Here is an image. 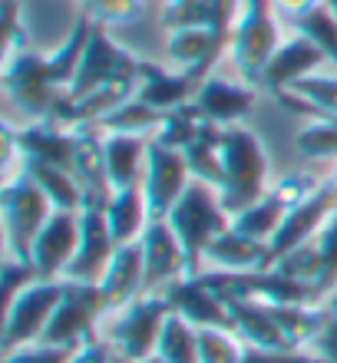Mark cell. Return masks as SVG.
I'll list each match as a JSON object with an SVG mask.
<instances>
[{
	"label": "cell",
	"mask_w": 337,
	"mask_h": 363,
	"mask_svg": "<svg viewBox=\"0 0 337 363\" xmlns=\"http://www.w3.org/2000/svg\"><path fill=\"white\" fill-rule=\"evenodd\" d=\"M79 248V211H53L33 241L30 264L43 281H63L70 261Z\"/></svg>",
	"instance_id": "cell-15"
},
{
	"label": "cell",
	"mask_w": 337,
	"mask_h": 363,
	"mask_svg": "<svg viewBox=\"0 0 337 363\" xmlns=\"http://www.w3.org/2000/svg\"><path fill=\"white\" fill-rule=\"evenodd\" d=\"M275 99L288 113L304 116V119H318V116L337 119V77H308L294 89L275 96Z\"/></svg>",
	"instance_id": "cell-26"
},
{
	"label": "cell",
	"mask_w": 337,
	"mask_h": 363,
	"mask_svg": "<svg viewBox=\"0 0 337 363\" xmlns=\"http://www.w3.org/2000/svg\"><path fill=\"white\" fill-rule=\"evenodd\" d=\"M106 304L99 294V284H79V281H63V297L50 317L47 330L40 344L53 347H79L96 337L99 317H106Z\"/></svg>",
	"instance_id": "cell-8"
},
{
	"label": "cell",
	"mask_w": 337,
	"mask_h": 363,
	"mask_svg": "<svg viewBox=\"0 0 337 363\" xmlns=\"http://www.w3.org/2000/svg\"><path fill=\"white\" fill-rule=\"evenodd\" d=\"M205 125H209V119H205L192 103H185V106L169 109V113L162 116V125H159V133H155L153 139L155 143H162V145H169V149L185 152V145H192L195 139L202 135Z\"/></svg>",
	"instance_id": "cell-31"
},
{
	"label": "cell",
	"mask_w": 337,
	"mask_h": 363,
	"mask_svg": "<svg viewBox=\"0 0 337 363\" xmlns=\"http://www.w3.org/2000/svg\"><path fill=\"white\" fill-rule=\"evenodd\" d=\"M321 63H328L324 53L318 50V43H311L304 33H294V37L281 40V47L275 50V57L268 60V67L261 69L258 83L268 89L271 96H281L294 89L301 79L314 77V69Z\"/></svg>",
	"instance_id": "cell-16"
},
{
	"label": "cell",
	"mask_w": 337,
	"mask_h": 363,
	"mask_svg": "<svg viewBox=\"0 0 337 363\" xmlns=\"http://www.w3.org/2000/svg\"><path fill=\"white\" fill-rule=\"evenodd\" d=\"M222 129H225V125L209 123L202 129V135H199L192 145H185V162H189V172H192V179L205 182V185H212V189H222V182H225Z\"/></svg>",
	"instance_id": "cell-28"
},
{
	"label": "cell",
	"mask_w": 337,
	"mask_h": 363,
	"mask_svg": "<svg viewBox=\"0 0 337 363\" xmlns=\"http://www.w3.org/2000/svg\"><path fill=\"white\" fill-rule=\"evenodd\" d=\"M77 139H79V133L73 125H63L57 119H30L23 129H17L20 162L33 159V162H50V165H60V169L73 172Z\"/></svg>",
	"instance_id": "cell-18"
},
{
	"label": "cell",
	"mask_w": 337,
	"mask_h": 363,
	"mask_svg": "<svg viewBox=\"0 0 337 363\" xmlns=\"http://www.w3.org/2000/svg\"><path fill=\"white\" fill-rule=\"evenodd\" d=\"M334 211H337V195L331 191L328 182L321 179L318 189L311 191V195H304L298 205H291V211L284 215L278 235H275V238H271V245H268V248H271V261L284 258L288 251H294V248H301V245L314 241V235L328 225Z\"/></svg>",
	"instance_id": "cell-12"
},
{
	"label": "cell",
	"mask_w": 337,
	"mask_h": 363,
	"mask_svg": "<svg viewBox=\"0 0 337 363\" xmlns=\"http://www.w3.org/2000/svg\"><path fill=\"white\" fill-rule=\"evenodd\" d=\"M79 13H87L96 27L109 23H129L143 13V0H77Z\"/></svg>",
	"instance_id": "cell-36"
},
{
	"label": "cell",
	"mask_w": 337,
	"mask_h": 363,
	"mask_svg": "<svg viewBox=\"0 0 337 363\" xmlns=\"http://www.w3.org/2000/svg\"><path fill=\"white\" fill-rule=\"evenodd\" d=\"M169 225L179 235L185 248V261H189V277L205 271V251L222 231L231 228V211L222 205L219 189L205 185V182L192 179L189 189L182 191V199L169 211Z\"/></svg>",
	"instance_id": "cell-1"
},
{
	"label": "cell",
	"mask_w": 337,
	"mask_h": 363,
	"mask_svg": "<svg viewBox=\"0 0 337 363\" xmlns=\"http://www.w3.org/2000/svg\"><path fill=\"white\" fill-rule=\"evenodd\" d=\"M294 145L304 159H334L337 162V119H331V116L308 119L301 125Z\"/></svg>",
	"instance_id": "cell-32"
},
{
	"label": "cell",
	"mask_w": 337,
	"mask_h": 363,
	"mask_svg": "<svg viewBox=\"0 0 337 363\" xmlns=\"http://www.w3.org/2000/svg\"><path fill=\"white\" fill-rule=\"evenodd\" d=\"M162 109H155V106L143 103L139 96L133 99H126L123 106H116L113 113L99 123L103 133H133V135H155L159 133V125H162Z\"/></svg>",
	"instance_id": "cell-29"
},
{
	"label": "cell",
	"mask_w": 337,
	"mask_h": 363,
	"mask_svg": "<svg viewBox=\"0 0 337 363\" xmlns=\"http://www.w3.org/2000/svg\"><path fill=\"white\" fill-rule=\"evenodd\" d=\"M324 7H328L331 13H334V17H337V0H324Z\"/></svg>",
	"instance_id": "cell-45"
},
{
	"label": "cell",
	"mask_w": 337,
	"mask_h": 363,
	"mask_svg": "<svg viewBox=\"0 0 337 363\" xmlns=\"http://www.w3.org/2000/svg\"><path fill=\"white\" fill-rule=\"evenodd\" d=\"M308 350L318 357L321 363H337V311L331 304L318 327V334H314V340L308 344Z\"/></svg>",
	"instance_id": "cell-39"
},
{
	"label": "cell",
	"mask_w": 337,
	"mask_h": 363,
	"mask_svg": "<svg viewBox=\"0 0 337 363\" xmlns=\"http://www.w3.org/2000/svg\"><path fill=\"white\" fill-rule=\"evenodd\" d=\"M99 294H103V304H106L109 314L133 304L136 297L149 294L145 291V258L139 241H129V245L116 248L106 274L99 277Z\"/></svg>",
	"instance_id": "cell-19"
},
{
	"label": "cell",
	"mask_w": 337,
	"mask_h": 363,
	"mask_svg": "<svg viewBox=\"0 0 337 363\" xmlns=\"http://www.w3.org/2000/svg\"><path fill=\"white\" fill-rule=\"evenodd\" d=\"M77 347H53V344H30L13 354H4L0 363H70Z\"/></svg>",
	"instance_id": "cell-37"
},
{
	"label": "cell",
	"mask_w": 337,
	"mask_h": 363,
	"mask_svg": "<svg viewBox=\"0 0 337 363\" xmlns=\"http://www.w3.org/2000/svg\"><path fill=\"white\" fill-rule=\"evenodd\" d=\"M149 139L153 135L103 133V159H106V175L113 189L143 185L145 159H149Z\"/></svg>",
	"instance_id": "cell-23"
},
{
	"label": "cell",
	"mask_w": 337,
	"mask_h": 363,
	"mask_svg": "<svg viewBox=\"0 0 337 363\" xmlns=\"http://www.w3.org/2000/svg\"><path fill=\"white\" fill-rule=\"evenodd\" d=\"M278 20L281 17L275 13L271 0H241V13L228 40V57L238 67L241 79L258 83L261 69L268 67V60L281 47Z\"/></svg>",
	"instance_id": "cell-4"
},
{
	"label": "cell",
	"mask_w": 337,
	"mask_h": 363,
	"mask_svg": "<svg viewBox=\"0 0 337 363\" xmlns=\"http://www.w3.org/2000/svg\"><path fill=\"white\" fill-rule=\"evenodd\" d=\"M241 363H321L311 350H261V347L245 344Z\"/></svg>",
	"instance_id": "cell-40"
},
{
	"label": "cell",
	"mask_w": 337,
	"mask_h": 363,
	"mask_svg": "<svg viewBox=\"0 0 337 363\" xmlns=\"http://www.w3.org/2000/svg\"><path fill=\"white\" fill-rule=\"evenodd\" d=\"M119 241L106 221V208H83L79 211V248L70 261L63 281H79V284H99L106 274Z\"/></svg>",
	"instance_id": "cell-11"
},
{
	"label": "cell",
	"mask_w": 337,
	"mask_h": 363,
	"mask_svg": "<svg viewBox=\"0 0 337 363\" xmlns=\"http://www.w3.org/2000/svg\"><path fill=\"white\" fill-rule=\"evenodd\" d=\"M155 354L169 363H199V327H192L179 314H169Z\"/></svg>",
	"instance_id": "cell-30"
},
{
	"label": "cell",
	"mask_w": 337,
	"mask_h": 363,
	"mask_svg": "<svg viewBox=\"0 0 337 363\" xmlns=\"http://www.w3.org/2000/svg\"><path fill=\"white\" fill-rule=\"evenodd\" d=\"M294 33H304L311 43H318L324 60L337 69V17L324 7V4H321L318 10L304 13L301 20H294Z\"/></svg>",
	"instance_id": "cell-33"
},
{
	"label": "cell",
	"mask_w": 337,
	"mask_h": 363,
	"mask_svg": "<svg viewBox=\"0 0 337 363\" xmlns=\"http://www.w3.org/2000/svg\"><path fill=\"white\" fill-rule=\"evenodd\" d=\"M222 165H225V182L219 195L222 205L231 211V218L245 211L251 201H258L268 185V155L261 149V143L255 139V133H248L245 125H225L222 129Z\"/></svg>",
	"instance_id": "cell-2"
},
{
	"label": "cell",
	"mask_w": 337,
	"mask_h": 363,
	"mask_svg": "<svg viewBox=\"0 0 337 363\" xmlns=\"http://www.w3.org/2000/svg\"><path fill=\"white\" fill-rule=\"evenodd\" d=\"M231 33H219L212 27H175L169 30L165 53L175 69H189L195 77H212V67L228 53Z\"/></svg>",
	"instance_id": "cell-17"
},
{
	"label": "cell",
	"mask_w": 337,
	"mask_h": 363,
	"mask_svg": "<svg viewBox=\"0 0 337 363\" xmlns=\"http://www.w3.org/2000/svg\"><path fill=\"white\" fill-rule=\"evenodd\" d=\"M189 182H192V172H189V162H185V152L149 139L143 191H145V201H149L153 218H169L172 205L182 199V191L189 189Z\"/></svg>",
	"instance_id": "cell-10"
},
{
	"label": "cell",
	"mask_w": 337,
	"mask_h": 363,
	"mask_svg": "<svg viewBox=\"0 0 337 363\" xmlns=\"http://www.w3.org/2000/svg\"><path fill=\"white\" fill-rule=\"evenodd\" d=\"M50 199L27 172L10 175L0 189V225H4V251L7 258L27 261L33 255V241L53 215Z\"/></svg>",
	"instance_id": "cell-3"
},
{
	"label": "cell",
	"mask_w": 337,
	"mask_h": 363,
	"mask_svg": "<svg viewBox=\"0 0 337 363\" xmlns=\"http://www.w3.org/2000/svg\"><path fill=\"white\" fill-rule=\"evenodd\" d=\"M258 103V93L248 86V83H231V79L222 77H205L199 93H195L192 106L199 113L215 125H238L251 116Z\"/></svg>",
	"instance_id": "cell-20"
},
{
	"label": "cell",
	"mask_w": 337,
	"mask_h": 363,
	"mask_svg": "<svg viewBox=\"0 0 337 363\" xmlns=\"http://www.w3.org/2000/svg\"><path fill=\"white\" fill-rule=\"evenodd\" d=\"M63 297V281H43L37 277L27 284L7 307H4V330H0V350L13 354L20 347L40 344L50 317Z\"/></svg>",
	"instance_id": "cell-6"
},
{
	"label": "cell",
	"mask_w": 337,
	"mask_h": 363,
	"mask_svg": "<svg viewBox=\"0 0 337 363\" xmlns=\"http://www.w3.org/2000/svg\"><path fill=\"white\" fill-rule=\"evenodd\" d=\"M199 86H202V77H195L189 69H162L155 63H149V60H143V77H139L136 96L143 103L169 113V109L192 103Z\"/></svg>",
	"instance_id": "cell-22"
},
{
	"label": "cell",
	"mask_w": 337,
	"mask_h": 363,
	"mask_svg": "<svg viewBox=\"0 0 337 363\" xmlns=\"http://www.w3.org/2000/svg\"><path fill=\"white\" fill-rule=\"evenodd\" d=\"M143 258H145V291L149 294H162L165 287L189 277V261H185V248L179 235L172 231L169 218H153L149 228L143 231Z\"/></svg>",
	"instance_id": "cell-13"
},
{
	"label": "cell",
	"mask_w": 337,
	"mask_h": 363,
	"mask_svg": "<svg viewBox=\"0 0 337 363\" xmlns=\"http://www.w3.org/2000/svg\"><path fill=\"white\" fill-rule=\"evenodd\" d=\"M324 182H328V185H331V191H334V195H337V162L331 165V172H328V179H324Z\"/></svg>",
	"instance_id": "cell-44"
},
{
	"label": "cell",
	"mask_w": 337,
	"mask_h": 363,
	"mask_svg": "<svg viewBox=\"0 0 337 363\" xmlns=\"http://www.w3.org/2000/svg\"><path fill=\"white\" fill-rule=\"evenodd\" d=\"M70 363H116V350L113 344H103V340H87L73 350V360Z\"/></svg>",
	"instance_id": "cell-42"
},
{
	"label": "cell",
	"mask_w": 337,
	"mask_h": 363,
	"mask_svg": "<svg viewBox=\"0 0 337 363\" xmlns=\"http://www.w3.org/2000/svg\"><path fill=\"white\" fill-rule=\"evenodd\" d=\"M23 47H27V30L20 20V0H4V50L13 53Z\"/></svg>",
	"instance_id": "cell-41"
},
{
	"label": "cell",
	"mask_w": 337,
	"mask_h": 363,
	"mask_svg": "<svg viewBox=\"0 0 337 363\" xmlns=\"http://www.w3.org/2000/svg\"><path fill=\"white\" fill-rule=\"evenodd\" d=\"M275 4V13H278L281 20H288V23H294V20H301L304 13H311V10H318L324 0H271Z\"/></svg>",
	"instance_id": "cell-43"
},
{
	"label": "cell",
	"mask_w": 337,
	"mask_h": 363,
	"mask_svg": "<svg viewBox=\"0 0 337 363\" xmlns=\"http://www.w3.org/2000/svg\"><path fill=\"white\" fill-rule=\"evenodd\" d=\"M172 314L185 317L192 327H225V330H235V320H231V307L219 291H215L202 274L195 277H179L162 291Z\"/></svg>",
	"instance_id": "cell-14"
},
{
	"label": "cell",
	"mask_w": 337,
	"mask_h": 363,
	"mask_svg": "<svg viewBox=\"0 0 337 363\" xmlns=\"http://www.w3.org/2000/svg\"><path fill=\"white\" fill-rule=\"evenodd\" d=\"M172 314V307L165 301V294H143L133 304H126L123 311L113 314L109 324V344L123 360L143 363L155 354L159 347V334L165 327V317Z\"/></svg>",
	"instance_id": "cell-5"
},
{
	"label": "cell",
	"mask_w": 337,
	"mask_h": 363,
	"mask_svg": "<svg viewBox=\"0 0 337 363\" xmlns=\"http://www.w3.org/2000/svg\"><path fill=\"white\" fill-rule=\"evenodd\" d=\"M314 248L321 255L318 291H321V297H328L331 291H337V211L331 215L328 225L314 235Z\"/></svg>",
	"instance_id": "cell-35"
},
{
	"label": "cell",
	"mask_w": 337,
	"mask_h": 363,
	"mask_svg": "<svg viewBox=\"0 0 337 363\" xmlns=\"http://www.w3.org/2000/svg\"><path fill=\"white\" fill-rule=\"evenodd\" d=\"M37 277L40 274H37V268H33V264L17 261V258H7L4 264H0V281H4V284H0V291H4V301L10 304V301H13V297H17L27 284H33Z\"/></svg>",
	"instance_id": "cell-38"
},
{
	"label": "cell",
	"mask_w": 337,
	"mask_h": 363,
	"mask_svg": "<svg viewBox=\"0 0 337 363\" xmlns=\"http://www.w3.org/2000/svg\"><path fill=\"white\" fill-rule=\"evenodd\" d=\"M106 221H109V228H113L119 245H129V241L143 238V231L149 228V221H153V211H149L143 185L113 189V195H109V201H106Z\"/></svg>",
	"instance_id": "cell-25"
},
{
	"label": "cell",
	"mask_w": 337,
	"mask_h": 363,
	"mask_svg": "<svg viewBox=\"0 0 337 363\" xmlns=\"http://www.w3.org/2000/svg\"><path fill=\"white\" fill-rule=\"evenodd\" d=\"M245 340L225 327H202L199 330V363H241Z\"/></svg>",
	"instance_id": "cell-34"
},
{
	"label": "cell",
	"mask_w": 337,
	"mask_h": 363,
	"mask_svg": "<svg viewBox=\"0 0 337 363\" xmlns=\"http://www.w3.org/2000/svg\"><path fill=\"white\" fill-rule=\"evenodd\" d=\"M143 363H169V360H162V357H159V354H153V357H149V360H143Z\"/></svg>",
	"instance_id": "cell-46"
},
{
	"label": "cell",
	"mask_w": 337,
	"mask_h": 363,
	"mask_svg": "<svg viewBox=\"0 0 337 363\" xmlns=\"http://www.w3.org/2000/svg\"><path fill=\"white\" fill-rule=\"evenodd\" d=\"M20 172H27L30 179L37 182L40 191L47 195L50 205L57 211H83V189H79L77 175L70 172V169L23 159V162H20Z\"/></svg>",
	"instance_id": "cell-27"
},
{
	"label": "cell",
	"mask_w": 337,
	"mask_h": 363,
	"mask_svg": "<svg viewBox=\"0 0 337 363\" xmlns=\"http://www.w3.org/2000/svg\"><path fill=\"white\" fill-rule=\"evenodd\" d=\"M4 89L30 119H50L60 96L67 93V89L57 86L47 57L33 53L30 47L13 50L4 57Z\"/></svg>",
	"instance_id": "cell-7"
},
{
	"label": "cell",
	"mask_w": 337,
	"mask_h": 363,
	"mask_svg": "<svg viewBox=\"0 0 337 363\" xmlns=\"http://www.w3.org/2000/svg\"><path fill=\"white\" fill-rule=\"evenodd\" d=\"M139 77H143V60L119 47L106 33V27H93V37H89L87 53L79 60V69L70 83L67 96L77 99V96H87L106 83H119V79L139 83Z\"/></svg>",
	"instance_id": "cell-9"
},
{
	"label": "cell",
	"mask_w": 337,
	"mask_h": 363,
	"mask_svg": "<svg viewBox=\"0 0 337 363\" xmlns=\"http://www.w3.org/2000/svg\"><path fill=\"white\" fill-rule=\"evenodd\" d=\"M331 307H334V311H337V297H331Z\"/></svg>",
	"instance_id": "cell-47"
},
{
	"label": "cell",
	"mask_w": 337,
	"mask_h": 363,
	"mask_svg": "<svg viewBox=\"0 0 337 363\" xmlns=\"http://www.w3.org/2000/svg\"><path fill=\"white\" fill-rule=\"evenodd\" d=\"M231 320H235V334L251 347L261 350H298L291 344V337L284 334V327L278 324V317L271 311L268 301H248V297H235L228 301Z\"/></svg>",
	"instance_id": "cell-21"
},
{
	"label": "cell",
	"mask_w": 337,
	"mask_h": 363,
	"mask_svg": "<svg viewBox=\"0 0 337 363\" xmlns=\"http://www.w3.org/2000/svg\"><path fill=\"white\" fill-rule=\"evenodd\" d=\"M271 248L265 241H255L241 231L228 228L222 231L219 238L209 245L205 251V271H261V268H271Z\"/></svg>",
	"instance_id": "cell-24"
}]
</instances>
